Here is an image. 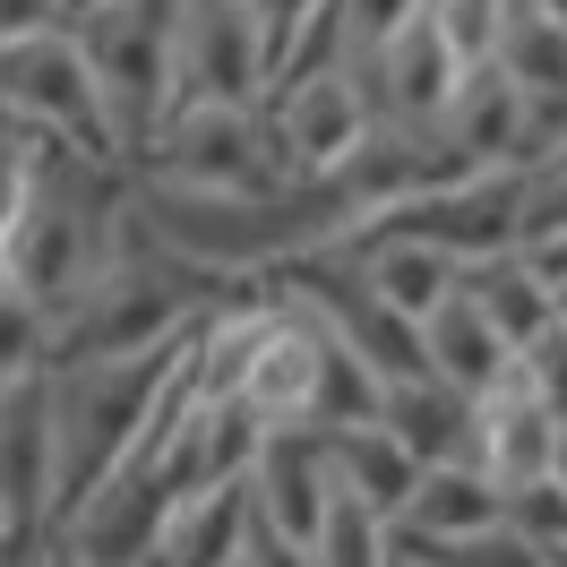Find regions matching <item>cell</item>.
Listing matches in <instances>:
<instances>
[{"label": "cell", "instance_id": "1", "mask_svg": "<svg viewBox=\"0 0 567 567\" xmlns=\"http://www.w3.org/2000/svg\"><path fill=\"white\" fill-rule=\"evenodd\" d=\"M0 249H9L18 301H35L43 327L61 319L70 301H86L95 276L121 258V189H112V164H86L70 146L27 138V207H18V233Z\"/></svg>", "mask_w": 567, "mask_h": 567}, {"label": "cell", "instance_id": "2", "mask_svg": "<svg viewBox=\"0 0 567 567\" xmlns=\"http://www.w3.org/2000/svg\"><path fill=\"white\" fill-rule=\"evenodd\" d=\"M164 379H173V344L130 353V361H78L52 388V516L138 456Z\"/></svg>", "mask_w": 567, "mask_h": 567}, {"label": "cell", "instance_id": "3", "mask_svg": "<svg viewBox=\"0 0 567 567\" xmlns=\"http://www.w3.org/2000/svg\"><path fill=\"white\" fill-rule=\"evenodd\" d=\"M70 43L95 78L112 155H146L155 121L173 112V0H95L70 18Z\"/></svg>", "mask_w": 567, "mask_h": 567}, {"label": "cell", "instance_id": "4", "mask_svg": "<svg viewBox=\"0 0 567 567\" xmlns=\"http://www.w3.org/2000/svg\"><path fill=\"white\" fill-rule=\"evenodd\" d=\"M0 112H9L18 138L70 146L86 164H121V155H112V130H104V104H95V78L78 61L70 27L27 35V43H0Z\"/></svg>", "mask_w": 567, "mask_h": 567}, {"label": "cell", "instance_id": "5", "mask_svg": "<svg viewBox=\"0 0 567 567\" xmlns=\"http://www.w3.org/2000/svg\"><path fill=\"white\" fill-rule=\"evenodd\" d=\"M146 164L189 198H276L284 189L258 112H215V104L164 112L155 138H146Z\"/></svg>", "mask_w": 567, "mask_h": 567}, {"label": "cell", "instance_id": "6", "mask_svg": "<svg viewBox=\"0 0 567 567\" xmlns=\"http://www.w3.org/2000/svg\"><path fill=\"white\" fill-rule=\"evenodd\" d=\"M267 78H276V61L241 0H173V112H258Z\"/></svg>", "mask_w": 567, "mask_h": 567}, {"label": "cell", "instance_id": "7", "mask_svg": "<svg viewBox=\"0 0 567 567\" xmlns=\"http://www.w3.org/2000/svg\"><path fill=\"white\" fill-rule=\"evenodd\" d=\"M267 155H276L284 181H336L370 138V112H361L353 78H301V86H267Z\"/></svg>", "mask_w": 567, "mask_h": 567}, {"label": "cell", "instance_id": "8", "mask_svg": "<svg viewBox=\"0 0 567 567\" xmlns=\"http://www.w3.org/2000/svg\"><path fill=\"white\" fill-rule=\"evenodd\" d=\"M164 516H173V498L155 491L138 464H121L86 498L61 507V567H155Z\"/></svg>", "mask_w": 567, "mask_h": 567}, {"label": "cell", "instance_id": "9", "mask_svg": "<svg viewBox=\"0 0 567 567\" xmlns=\"http://www.w3.org/2000/svg\"><path fill=\"white\" fill-rule=\"evenodd\" d=\"M327 498H336V482H327L319 439H310V430H267V447H258V464H249V482H241L249 525L292 542V550H310Z\"/></svg>", "mask_w": 567, "mask_h": 567}, {"label": "cell", "instance_id": "10", "mask_svg": "<svg viewBox=\"0 0 567 567\" xmlns=\"http://www.w3.org/2000/svg\"><path fill=\"white\" fill-rule=\"evenodd\" d=\"M344 267H353V284L404 327H422L430 310L456 292V258H447L439 241H422V233H395V224H370Z\"/></svg>", "mask_w": 567, "mask_h": 567}, {"label": "cell", "instance_id": "11", "mask_svg": "<svg viewBox=\"0 0 567 567\" xmlns=\"http://www.w3.org/2000/svg\"><path fill=\"white\" fill-rule=\"evenodd\" d=\"M0 516L18 533L52 516V388H43V370L0 388Z\"/></svg>", "mask_w": 567, "mask_h": 567}, {"label": "cell", "instance_id": "12", "mask_svg": "<svg viewBox=\"0 0 567 567\" xmlns=\"http://www.w3.org/2000/svg\"><path fill=\"white\" fill-rule=\"evenodd\" d=\"M422 370L439 379V388H456L464 404H482V395H498L507 379H516V353L491 336V319H482L464 292H447V301L422 319Z\"/></svg>", "mask_w": 567, "mask_h": 567}, {"label": "cell", "instance_id": "13", "mask_svg": "<svg viewBox=\"0 0 567 567\" xmlns=\"http://www.w3.org/2000/svg\"><path fill=\"white\" fill-rule=\"evenodd\" d=\"M370 422L388 430L404 456L422 464H473V404H464L456 388H439V379H395V388H379V413Z\"/></svg>", "mask_w": 567, "mask_h": 567}, {"label": "cell", "instance_id": "14", "mask_svg": "<svg viewBox=\"0 0 567 567\" xmlns=\"http://www.w3.org/2000/svg\"><path fill=\"white\" fill-rule=\"evenodd\" d=\"M319 456H327V482L353 498V507H370L379 525L395 533V516H404V498H413V482H422V464L395 447L379 422H353V430H327L319 439Z\"/></svg>", "mask_w": 567, "mask_h": 567}, {"label": "cell", "instance_id": "15", "mask_svg": "<svg viewBox=\"0 0 567 567\" xmlns=\"http://www.w3.org/2000/svg\"><path fill=\"white\" fill-rule=\"evenodd\" d=\"M456 292L491 319V336L507 344V353H533V344L550 336V292L516 267V249H482V258H464Z\"/></svg>", "mask_w": 567, "mask_h": 567}, {"label": "cell", "instance_id": "16", "mask_svg": "<svg viewBox=\"0 0 567 567\" xmlns=\"http://www.w3.org/2000/svg\"><path fill=\"white\" fill-rule=\"evenodd\" d=\"M491 70L507 86H525V104H567V27L559 18H542L533 0H507V18H498V52Z\"/></svg>", "mask_w": 567, "mask_h": 567}, {"label": "cell", "instance_id": "17", "mask_svg": "<svg viewBox=\"0 0 567 567\" xmlns=\"http://www.w3.org/2000/svg\"><path fill=\"white\" fill-rule=\"evenodd\" d=\"M482 525H498V491L473 464H430L422 482H413V498H404V516H395L404 542H464V533H482Z\"/></svg>", "mask_w": 567, "mask_h": 567}, {"label": "cell", "instance_id": "18", "mask_svg": "<svg viewBox=\"0 0 567 567\" xmlns=\"http://www.w3.org/2000/svg\"><path fill=\"white\" fill-rule=\"evenodd\" d=\"M241 542H249L241 491L181 498L173 516H164V550H155V567H241Z\"/></svg>", "mask_w": 567, "mask_h": 567}, {"label": "cell", "instance_id": "19", "mask_svg": "<svg viewBox=\"0 0 567 567\" xmlns=\"http://www.w3.org/2000/svg\"><path fill=\"white\" fill-rule=\"evenodd\" d=\"M301 559H310V567H388V525H379L370 507H353V498L336 491Z\"/></svg>", "mask_w": 567, "mask_h": 567}, {"label": "cell", "instance_id": "20", "mask_svg": "<svg viewBox=\"0 0 567 567\" xmlns=\"http://www.w3.org/2000/svg\"><path fill=\"white\" fill-rule=\"evenodd\" d=\"M388 542L422 567H550V550H533L525 533H507V525H482L464 542H404V533H388Z\"/></svg>", "mask_w": 567, "mask_h": 567}, {"label": "cell", "instance_id": "21", "mask_svg": "<svg viewBox=\"0 0 567 567\" xmlns=\"http://www.w3.org/2000/svg\"><path fill=\"white\" fill-rule=\"evenodd\" d=\"M430 35L447 43V61L456 70H482L498 52V18H507V0H422Z\"/></svg>", "mask_w": 567, "mask_h": 567}, {"label": "cell", "instance_id": "22", "mask_svg": "<svg viewBox=\"0 0 567 567\" xmlns=\"http://www.w3.org/2000/svg\"><path fill=\"white\" fill-rule=\"evenodd\" d=\"M516 379H525V395L567 430V336H559V327H550L533 353H516Z\"/></svg>", "mask_w": 567, "mask_h": 567}, {"label": "cell", "instance_id": "23", "mask_svg": "<svg viewBox=\"0 0 567 567\" xmlns=\"http://www.w3.org/2000/svg\"><path fill=\"white\" fill-rule=\"evenodd\" d=\"M35 353H43V310L9 292V301H0V388H9V379H27Z\"/></svg>", "mask_w": 567, "mask_h": 567}, {"label": "cell", "instance_id": "24", "mask_svg": "<svg viewBox=\"0 0 567 567\" xmlns=\"http://www.w3.org/2000/svg\"><path fill=\"white\" fill-rule=\"evenodd\" d=\"M336 9H344V43H353V52H379L395 27L422 18V0H336Z\"/></svg>", "mask_w": 567, "mask_h": 567}, {"label": "cell", "instance_id": "25", "mask_svg": "<svg viewBox=\"0 0 567 567\" xmlns=\"http://www.w3.org/2000/svg\"><path fill=\"white\" fill-rule=\"evenodd\" d=\"M507 249H516V267H525L542 292H559V284H567V233H516Z\"/></svg>", "mask_w": 567, "mask_h": 567}, {"label": "cell", "instance_id": "26", "mask_svg": "<svg viewBox=\"0 0 567 567\" xmlns=\"http://www.w3.org/2000/svg\"><path fill=\"white\" fill-rule=\"evenodd\" d=\"M52 27H70V9H61V0H0V43L52 35Z\"/></svg>", "mask_w": 567, "mask_h": 567}, {"label": "cell", "instance_id": "27", "mask_svg": "<svg viewBox=\"0 0 567 567\" xmlns=\"http://www.w3.org/2000/svg\"><path fill=\"white\" fill-rule=\"evenodd\" d=\"M241 9H249V27L267 35V61H276L284 43H292V27H301V18L319 9V0H241Z\"/></svg>", "mask_w": 567, "mask_h": 567}, {"label": "cell", "instance_id": "28", "mask_svg": "<svg viewBox=\"0 0 567 567\" xmlns=\"http://www.w3.org/2000/svg\"><path fill=\"white\" fill-rule=\"evenodd\" d=\"M18 207H27V138H0V241L18 233Z\"/></svg>", "mask_w": 567, "mask_h": 567}, {"label": "cell", "instance_id": "29", "mask_svg": "<svg viewBox=\"0 0 567 567\" xmlns=\"http://www.w3.org/2000/svg\"><path fill=\"white\" fill-rule=\"evenodd\" d=\"M241 567H310V559H301L292 542H276V533H258V525H249V542H241Z\"/></svg>", "mask_w": 567, "mask_h": 567}, {"label": "cell", "instance_id": "30", "mask_svg": "<svg viewBox=\"0 0 567 567\" xmlns=\"http://www.w3.org/2000/svg\"><path fill=\"white\" fill-rule=\"evenodd\" d=\"M550 491L567 498V439H559V464H550Z\"/></svg>", "mask_w": 567, "mask_h": 567}, {"label": "cell", "instance_id": "31", "mask_svg": "<svg viewBox=\"0 0 567 567\" xmlns=\"http://www.w3.org/2000/svg\"><path fill=\"white\" fill-rule=\"evenodd\" d=\"M9 292H18V276H9V249H0V301H9Z\"/></svg>", "mask_w": 567, "mask_h": 567}, {"label": "cell", "instance_id": "32", "mask_svg": "<svg viewBox=\"0 0 567 567\" xmlns=\"http://www.w3.org/2000/svg\"><path fill=\"white\" fill-rule=\"evenodd\" d=\"M9 550H18V525H9V516H0V559H9Z\"/></svg>", "mask_w": 567, "mask_h": 567}, {"label": "cell", "instance_id": "33", "mask_svg": "<svg viewBox=\"0 0 567 567\" xmlns=\"http://www.w3.org/2000/svg\"><path fill=\"white\" fill-rule=\"evenodd\" d=\"M533 9H542V18H559V27H567V0H533Z\"/></svg>", "mask_w": 567, "mask_h": 567}, {"label": "cell", "instance_id": "34", "mask_svg": "<svg viewBox=\"0 0 567 567\" xmlns=\"http://www.w3.org/2000/svg\"><path fill=\"white\" fill-rule=\"evenodd\" d=\"M388 567H422V559H404V550H395V542H388Z\"/></svg>", "mask_w": 567, "mask_h": 567}, {"label": "cell", "instance_id": "35", "mask_svg": "<svg viewBox=\"0 0 567 567\" xmlns=\"http://www.w3.org/2000/svg\"><path fill=\"white\" fill-rule=\"evenodd\" d=\"M61 9H70V18H78V9H95V0H61Z\"/></svg>", "mask_w": 567, "mask_h": 567}, {"label": "cell", "instance_id": "36", "mask_svg": "<svg viewBox=\"0 0 567 567\" xmlns=\"http://www.w3.org/2000/svg\"><path fill=\"white\" fill-rule=\"evenodd\" d=\"M550 567H567V550H550Z\"/></svg>", "mask_w": 567, "mask_h": 567}]
</instances>
